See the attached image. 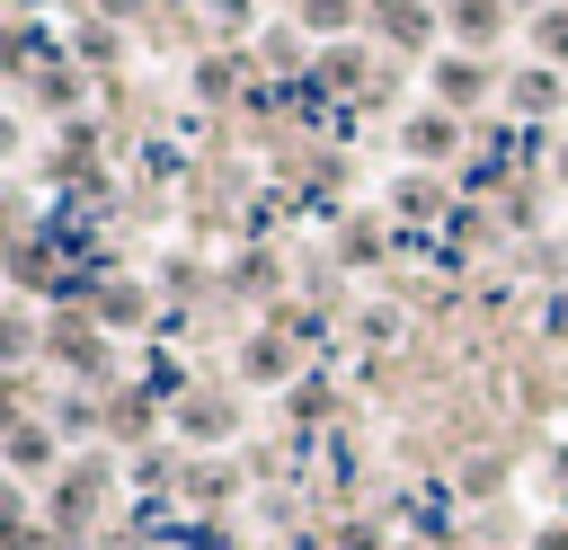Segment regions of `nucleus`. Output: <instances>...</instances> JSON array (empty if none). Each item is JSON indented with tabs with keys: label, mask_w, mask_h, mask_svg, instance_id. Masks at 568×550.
Returning <instances> with one entry per match:
<instances>
[{
	"label": "nucleus",
	"mask_w": 568,
	"mask_h": 550,
	"mask_svg": "<svg viewBox=\"0 0 568 550\" xmlns=\"http://www.w3.org/2000/svg\"><path fill=\"white\" fill-rule=\"evenodd\" d=\"M426 98H435V106H453L462 124H470V115H479L488 98L506 106V80H497V53H462V44H444V53L426 62Z\"/></svg>",
	"instance_id": "1"
},
{
	"label": "nucleus",
	"mask_w": 568,
	"mask_h": 550,
	"mask_svg": "<svg viewBox=\"0 0 568 550\" xmlns=\"http://www.w3.org/2000/svg\"><path fill=\"white\" fill-rule=\"evenodd\" d=\"M364 27H373L390 53H408L417 71L444 53V9H435V0H373V18H364Z\"/></svg>",
	"instance_id": "2"
},
{
	"label": "nucleus",
	"mask_w": 568,
	"mask_h": 550,
	"mask_svg": "<svg viewBox=\"0 0 568 550\" xmlns=\"http://www.w3.org/2000/svg\"><path fill=\"white\" fill-rule=\"evenodd\" d=\"M462 133H470V124H462L453 106H435V98L399 115V151H408V169H453V160H462Z\"/></svg>",
	"instance_id": "3"
},
{
	"label": "nucleus",
	"mask_w": 568,
	"mask_h": 550,
	"mask_svg": "<svg viewBox=\"0 0 568 550\" xmlns=\"http://www.w3.org/2000/svg\"><path fill=\"white\" fill-rule=\"evenodd\" d=\"M435 9H444V44H462V53H497L524 27L506 0H435Z\"/></svg>",
	"instance_id": "4"
},
{
	"label": "nucleus",
	"mask_w": 568,
	"mask_h": 550,
	"mask_svg": "<svg viewBox=\"0 0 568 550\" xmlns=\"http://www.w3.org/2000/svg\"><path fill=\"white\" fill-rule=\"evenodd\" d=\"M311 89H328V98H346V89H355V98H364V89H373V53H364L355 35H346V44H320Z\"/></svg>",
	"instance_id": "5"
},
{
	"label": "nucleus",
	"mask_w": 568,
	"mask_h": 550,
	"mask_svg": "<svg viewBox=\"0 0 568 550\" xmlns=\"http://www.w3.org/2000/svg\"><path fill=\"white\" fill-rule=\"evenodd\" d=\"M293 18H302L311 44H346V35H364L373 0H293Z\"/></svg>",
	"instance_id": "6"
},
{
	"label": "nucleus",
	"mask_w": 568,
	"mask_h": 550,
	"mask_svg": "<svg viewBox=\"0 0 568 550\" xmlns=\"http://www.w3.org/2000/svg\"><path fill=\"white\" fill-rule=\"evenodd\" d=\"M506 106H515V115H559V106H568V71H550V62H524V71L506 80Z\"/></svg>",
	"instance_id": "7"
},
{
	"label": "nucleus",
	"mask_w": 568,
	"mask_h": 550,
	"mask_svg": "<svg viewBox=\"0 0 568 550\" xmlns=\"http://www.w3.org/2000/svg\"><path fill=\"white\" fill-rule=\"evenodd\" d=\"M524 44H532V62H550V71H568V0H550V9H532V18H524Z\"/></svg>",
	"instance_id": "8"
},
{
	"label": "nucleus",
	"mask_w": 568,
	"mask_h": 550,
	"mask_svg": "<svg viewBox=\"0 0 568 550\" xmlns=\"http://www.w3.org/2000/svg\"><path fill=\"white\" fill-rule=\"evenodd\" d=\"M257 53H266V62H284L293 80H311V62H320V53H311V35H302V18H284V27H266V35H257Z\"/></svg>",
	"instance_id": "9"
},
{
	"label": "nucleus",
	"mask_w": 568,
	"mask_h": 550,
	"mask_svg": "<svg viewBox=\"0 0 568 550\" xmlns=\"http://www.w3.org/2000/svg\"><path fill=\"white\" fill-rule=\"evenodd\" d=\"M9 470H18V479H36V470H53V426H36V417H18V426H9Z\"/></svg>",
	"instance_id": "10"
},
{
	"label": "nucleus",
	"mask_w": 568,
	"mask_h": 550,
	"mask_svg": "<svg viewBox=\"0 0 568 550\" xmlns=\"http://www.w3.org/2000/svg\"><path fill=\"white\" fill-rule=\"evenodd\" d=\"M204 18H213V35H222V44L266 35V27H257V0H204Z\"/></svg>",
	"instance_id": "11"
},
{
	"label": "nucleus",
	"mask_w": 568,
	"mask_h": 550,
	"mask_svg": "<svg viewBox=\"0 0 568 550\" xmlns=\"http://www.w3.org/2000/svg\"><path fill=\"white\" fill-rule=\"evenodd\" d=\"M36 98H44V106H80V98H89V71H80V62L62 53V62L44 71V89H36Z\"/></svg>",
	"instance_id": "12"
},
{
	"label": "nucleus",
	"mask_w": 568,
	"mask_h": 550,
	"mask_svg": "<svg viewBox=\"0 0 568 550\" xmlns=\"http://www.w3.org/2000/svg\"><path fill=\"white\" fill-rule=\"evenodd\" d=\"M71 62H115V27H106V18L71 27Z\"/></svg>",
	"instance_id": "13"
},
{
	"label": "nucleus",
	"mask_w": 568,
	"mask_h": 550,
	"mask_svg": "<svg viewBox=\"0 0 568 550\" xmlns=\"http://www.w3.org/2000/svg\"><path fill=\"white\" fill-rule=\"evenodd\" d=\"M186 435H213V444H222V435H231V408H222V399H186Z\"/></svg>",
	"instance_id": "14"
},
{
	"label": "nucleus",
	"mask_w": 568,
	"mask_h": 550,
	"mask_svg": "<svg viewBox=\"0 0 568 550\" xmlns=\"http://www.w3.org/2000/svg\"><path fill=\"white\" fill-rule=\"evenodd\" d=\"M337 248H346L355 266H364V257H382V222H346V231H337Z\"/></svg>",
	"instance_id": "15"
},
{
	"label": "nucleus",
	"mask_w": 568,
	"mask_h": 550,
	"mask_svg": "<svg viewBox=\"0 0 568 550\" xmlns=\"http://www.w3.org/2000/svg\"><path fill=\"white\" fill-rule=\"evenodd\" d=\"M195 98H231V62H222V53L195 62Z\"/></svg>",
	"instance_id": "16"
},
{
	"label": "nucleus",
	"mask_w": 568,
	"mask_h": 550,
	"mask_svg": "<svg viewBox=\"0 0 568 550\" xmlns=\"http://www.w3.org/2000/svg\"><path fill=\"white\" fill-rule=\"evenodd\" d=\"M133 310H142V302H133V284H106V302H98V319H106V328H124Z\"/></svg>",
	"instance_id": "17"
},
{
	"label": "nucleus",
	"mask_w": 568,
	"mask_h": 550,
	"mask_svg": "<svg viewBox=\"0 0 568 550\" xmlns=\"http://www.w3.org/2000/svg\"><path fill=\"white\" fill-rule=\"evenodd\" d=\"M248 373H257V381H275V373H293V355H284V346H257V355H248Z\"/></svg>",
	"instance_id": "18"
},
{
	"label": "nucleus",
	"mask_w": 568,
	"mask_h": 550,
	"mask_svg": "<svg viewBox=\"0 0 568 550\" xmlns=\"http://www.w3.org/2000/svg\"><path fill=\"white\" fill-rule=\"evenodd\" d=\"M89 9H98V18H106V27H124V18H142V9H133V0H89Z\"/></svg>",
	"instance_id": "19"
},
{
	"label": "nucleus",
	"mask_w": 568,
	"mask_h": 550,
	"mask_svg": "<svg viewBox=\"0 0 568 550\" xmlns=\"http://www.w3.org/2000/svg\"><path fill=\"white\" fill-rule=\"evenodd\" d=\"M506 9H515V18H532V9H550V0H506Z\"/></svg>",
	"instance_id": "20"
},
{
	"label": "nucleus",
	"mask_w": 568,
	"mask_h": 550,
	"mask_svg": "<svg viewBox=\"0 0 568 550\" xmlns=\"http://www.w3.org/2000/svg\"><path fill=\"white\" fill-rule=\"evenodd\" d=\"M541 550H568V532H541Z\"/></svg>",
	"instance_id": "21"
},
{
	"label": "nucleus",
	"mask_w": 568,
	"mask_h": 550,
	"mask_svg": "<svg viewBox=\"0 0 568 550\" xmlns=\"http://www.w3.org/2000/svg\"><path fill=\"white\" fill-rule=\"evenodd\" d=\"M550 169H559V186H568V142H559V160H550Z\"/></svg>",
	"instance_id": "22"
}]
</instances>
